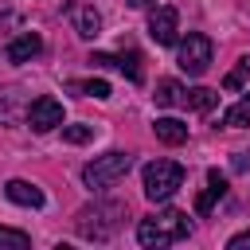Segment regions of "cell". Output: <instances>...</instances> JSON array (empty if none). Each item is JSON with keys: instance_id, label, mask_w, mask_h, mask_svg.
Masks as SVG:
<instances>
[{"instance_id": "obj_1", "label": "cell", "mask_w": 250, "mask_h": 250, "mask_svg": "<svg viewBox=\"0 0 250 250\" xmlns=\"http://www.w3.org/2000/svg\"><path fill=\"white\" fill-rule=\"evenodd\" d=\"M188 230H191L188 215H184V211H176V207H164V211H156V215L141 219V227H137V238H141V246H148V250H160V246H172V242H180Z\"/></svg>"}, {"instance_id": "obj_2", "label": "cell", "mask_w": 250, "mask_h": 250, "mask_svg": "<svg viewBox=\"0 0 250 250\" xmlns=\"http://www.w3.org/2000/svg\"><path fill=\"white\" fill-rule=\"evenodd\" d=\"M121 215H125L121 203H94V207H82V211H78L74 227H78L82 238H90V242H105V238L117 230Z\"/></svg>"}, {"instance_id": "obj_3", "label": "cell", "mask_w": 250, "mask_h": 250, "mask_svg": "<svg viewBox=\"0 0 250 250\" xmlns=\"http://www.w3.org/2000/svg\"><path fill=\"white\" fill-rule=\"evenodd\" d=\"M133 168V156L129 152H105V156H94L86 168H82V184L102 191V188H113L117 180H125V172Z\"/></svg>"}, {"instance_id": "obj_4", "label": "cell", "mask_w": 250, "mask_h": 250, "mask_svg": "<svg viewBox=\"0 0 250 250\" xmlns=\"http://www.w3.org/2000/svg\"><path fill=\"white\" fill-rule=\"evenodd\" d=\"M180 184H184V164H176V160H152L145 168V195L152 203L172 199Z\"/></svg>"}, {"instance_id": "obj_5", "label": "cell", "mask_w": 250, "mask_h": 250, "mask_svg": "<svg viewBox=\"0 0 250 250\" xmlns=\"http://www.w3.org/2000/svg\"><path fill=\"white\" fill-rule=\"evenodd\" d=\"M211 39L203 35V31H188V39L180 43V70L184 74H191V78H199L207 66H211Z\"/></svg>"}, {"instance_id": "obj_6", "label": "cell", "mask_w": 250, "mask_h": 250, "mask_svg": "<svg viewBox=\"0 0 250 250\" xmlns=\"http://www.w3.org/2000/svg\"><path fill=\"white\" fill-rule=\"evenodd\" d=\"M27 125H31L35 133L62 129V102H59V98H51V94L35 98V102H31V109H27Z\"/></svg>"}, {"instance_id": "obj_7", "label": "cell", "mask_w": 250, "mask_h": 250, "mask_svg": "<svg viewBox=\"0 0 250 250\" xmlns=\"http://www.w3.org/2000/svg\"><path fill=\"white\" fill-rule=\"evenodd\" d=\"M148 35H152L160 47H172L176 35H180V16H176V8H168V4L152 8V16H148Z\"/></svg>"}, {"instance_id": "obj_8", "label": "cell", "mask_w": 250, "mask_h": 250, "mask_svg": "<svg viewBox=\"0 0 250 250\" xmlns=\"http://www.w3.org/2000/svg\"><path fill=\"white\" fill-rule=\"evenodd\" d=\"M90 62H98V66H117L129 82H141V78H145V70H141V55H137V51H121V55H94Z\"/></svg>"}, {"instance_id": "obj_9", "label": "cell", "mask_w": 250, "mask_h": 250, "mask_svg": "<svg viewBox=\"0 0 250 250\" xmlns=\"http://www.w3.org/2000/svg\"><path fill=\"white\" fill-rule=\"evenodd\" d=\"M39 51H43V39H39L35 31H23V35H16V39L8 43L4 55H8V62H31Z\"/></svg>"}, {"instance_id": "obj_10", "label": "cell", "mask_w": 250, "mask_h": 250, "mask_svg": "<svg viewBox=\"0 0 250 250\" xmlns=\"http://www.w3.org/2000/svg\"><path fill=\"white\" fill-rule=\"evenodd\" d=\"M4 195L12 203H20V207H43V191L35 184H27V180H8L4 184Z\"/></svg>"}, {"instance_id": "obj_11", "label": "cell", "mask_w": 250, "mask_h": 250, "mask_svg": "<svg viewBox=\"0 0 250 250\" xmlns=\"http://www.w3.org/2000/svg\"><path fill=\"white\" fill-rule=\"evenodd\" d=\"M223 195H227V176H223L219 168H211V172H207V191L195 199V211L207 215V211L215 207V199H223Z\"/></svg>"}, {"instance_id": "obj_12", "label": "cell", "mask_w": 250, "mask_h": 250, "mask_svg": "<svg viewBox=\"0 0 250 250\" xmlns=\"http://www.w3.org/2000/svg\"><path fill=\"white\" fill-rule=\"evenodd\" d=\"M152 133H156V141H164V145H184V141H188V125H184L180 117H156V121H152Z\"/></svg>"}, {"instance_id": "obj_13", "label": "cell", "mask_w": 250, "mask_h": 250, "mask_svg": "<svg viewBox=\"0 0 250 250\" xmlns=\"http://www.w3.org/2000/svg\"><path fill=\"white\" fill-rule=\"evenodd\" d=\"M74 31H78L82 39H94V35L102 31V16H98L90 4H78V8H74Z\"/></svg>"}, {"instance_id": "obj_14", "label": "cell", "mask_w": 250, "mask_h": 250, "mask_svg": "<svg viewBox=\"0 0 250 250\" xmlns=\"http://www.w3.org/2000/svg\"><path fill=\"white\" fill-rule=\"evenodd\" d=\"M156 105H188V90L176 78H160L156 82Z\"/></svg>"}, {"instance_id": "obj_15", "label": "cell", "mask_w": 250, "mask_h": 250, "mask_svg": "<svg viewBox=\"0 0 250 250\" xmlns=\"http://www.w3.org/2000/svg\"><path fill=\"white\" fill-rule=\"evenodd\" d=\"M70 90H74V94H82V98H109V82H105V78H86V82H70Z\"/></svg>"}, {"instance_id": "obj_16", "label": "cell", "mask_w": 250, "mask_h": 250, "mask_svg": "<svg viewBox=\"0 0 250 250\" xmlns=\"http://www.w3.org/2000/svg\"><path fill=\"white\" fill-rule=\"evenodd\" d=\"M215 102H219V90H207V86H199V90H188V105H191V109H199V113L215 109Z\"/></svg>"}, {"instance_id": "obj_17", "label": "cell", "mask_w": 250, "mask_h": 250, "mask_svg": "<svg viewBox=\"0 0 250 250\" xmlns=\"http://www.w3.org/2000/svg\"><path fill=\"white\" fill-rule=\"evenodd\" d=\"M27 246H31V234H27V230L0 227V250H27Z\"/></svg>"}, {"instance_id": "obj_18", "label": "cell", "mask_w": 250, "mask_h": 250, "mask_svg": "<svg viewBox=\"0 0 250 250\" xmlns=\"http://www.w3.org/2000/svg\"><path fill=\"white\" fill-rule=\"evenodd\" d=\"M246 78H250V55H242V59H238V66L223 78V90H242V86H246Z\"/></svg>"}, {"instance_id": "obj_19", "label": "cell", "mask_w": 250, "mask_h": 250, "mask_svg": "<svg viewBox=\"0 0 250 250\" xmlns=\"http://www.w3.org/2000/svg\"><path fill=\"white\" fill-rule=\"evenodd\" d=\"M223 125H230V129H246V125H250V98L238 102V105H230V109L223 113Z\"/></svg>"}, {"instance_id": "obj_20", "label": "cell", "mask_w": 250, "mask_h": 250, "mask_svg": "<svg viewBox=\"0 0 250 250\" xmlns=\"http://www.w3.org/2000/svg\"><path fill=\"white\" fill-rule=\"evenodd\" d=\"M62 141L66 145H86V141H94V125H62Z\"/></svg>"}, {"instance_id": "obj_21", "label": "cell", "mask_w": 250, "mask_h": 250, "mask_svg": "<svg viewBox=\"0 0 250 250\" xmlns=\"http://www.w3.org/2000/svg\"><path fill=\"white\" fill-rule=\"evenodd\" d=\"M227 250H250V230H238L227 238Z\"/></svg>"}, {"instance_id": "obj_22", "label": "cell", "mask_w": 250, "mask_h": 250, "mask_svg": "<svg viewBox=\"0 0 250 250\" xmlns=\"http://www.w3.org/2000/svg\"><path fill=\"white\" fill-rule=\"evenodd\" d=\"M234 168L238 172H250V152H234Z\"/></svg>"}, {"instance_id": "obj_23", "label": "cell", "mask_w": 250, "mask_h": 250, "mask_svg": "<svg viewBox=\"0 0 250 250\" xmlns=\"http://www.w3.org/2000/svg\"><path fill=\"white\" fill-rule=\"evenodd\" d=\"M133 8H148V4H156V0H129Z\"/></svg>"}]
</instances>
